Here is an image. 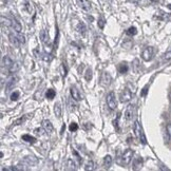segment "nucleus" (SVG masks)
<instances>
[{
	"label": "nucleus",
	"instance_id": "obj_11",
	"mask_svg": "<svg viewBox=\"0 0 171 171\" xmlns=\"http://www.w3.org/2000/svg\"><path fill=\"white\" fill-rule=\"evenodd\" d=\"M79 4L81 7V9L86 12H89L91 10V2L89 0H79Z\"/></svg>",
	"mask_w": 171,
	"mask_h": 171
},
{
	"label": "nucleus",
	"instance_id": "obj_13",
	"mask_svg": "<svg viewBox=\"0 0 171 171\" xmlns=\"http://www.w3.org/2000/svg\"><path fill=\"white\" fill-rule=\"evenodd\" d=\"M12 29H14V31L15 32H21V30H22L21 25L18 22V20L15 19V18L12 19Z\"/></svg>",
	"mask_w": 171,
	"mask_h": 171
},
{
	"label": "nucleus",
	"instance_id": "obj_37",
	"mask_svg": "<svg viewBox=\"0 0 171 171\" xmlns=\"http://www.w3.org/2000/svg\"><path fill=\"white\" fill-rule=\"evenodd\" d=\"M25 7H27L28 12H29V13H31V12H32V7H30V3L29 2L25 3Z\"/></svg>",
	"mask_w": 171,
	"mask_h": 171
},
{
	"label": "nucleus",
	"instance_id": "obj_24",
	"mask_svg": "<svg viewBox=\"0 0 171 171\" xmlns=\"http://www.w3.org/2000/svg\"><path fill=\"white\" fill-rule=\"evenodd\" d=\"M77 31L79 32L80 34H84L86 33V31H87V28H86V25H84V23L82 22H79L77 25Z\"/></svg>",
	"mask_w": 171,
	"mask_h": 171
},
{
	"label": "nucleus",
	"instance_id": "obj_18",
	"mask_svg": "<svg viewBox=\"0 0 171 171\" xmlns=\"http://www.w3.org/2000/svg\"><path fill=\"white\" fill-rule=\"evenodd\" d=\"M54 113H55L56 117L58 118L61 116V106H60L59 102H56V104L54 105Z\"/></svg>",
	"mask_w": 171,
	"mask_h": 171
},
{
	"label": "nucleus",
	"instance_id": "obj_17",
	"mask_svg": "<svg viewBox=\"0 0 171 171\" xmlns=\"http://www.w3.org/2000/svg\"><path fill=\"white\" fill-rule=\"evenodd\" d=\"M22 140H25V142L27 143H30V144H35L36 143V138L34 137V136H31L30 134H25V135H22Z\"/></svg>",
	"mask_w": 171,
	"mask_h": 171
},
{
	"label": "nucleus",
	"instance_id": "obj_29",
	"mask_svg": "<svg viewBox=\"0 0 171 171\" xmlns=\"http://www.w3.org/2000/svg\"><path fill=\"white\" fill-rule=\"evenodd\" d=\"M137 33V30H136L135 27H130L129 29L127 30V34L128 35H135Z\"/></svg>",
	"mask_w": 171,
	"mask_h": 171
},
{
	"label": "nucleus",
	"instance_id": "obj_4",
	"mask_svg": "<svg viewBox=\"0 0 171 171\" xmlns=\"http://www.w3.org/2000/svg\"><path fill=\"white\" fill-rule=\"evenodd\" d=\"M142 57L145 61H150L153 57V48L152 47H147L142 53Z\"/></svg>",
	"mask_w": 171,
	"mask_h": 171
},
{
	"label": "nucleus",
	"instance_id": "obj_33",
	"mask_svg": "<svg viewBox=\"0 0 171 171\" xmlns=\"http://www.w3.org/2000/svg\"><path fill=\"white\" fill-rule=\"evenodd\" d=\"M69 129H70V131H71V132H75V131H77V129H78V125L76 124V122H72V124L70 125Z\"/></svg>",
	"mask_w": 171,
	"mask_h": 171
},
{
	"label": "nucleus",
	"instance_id": "obj_22",
	"mask_svg": "<svg viewBox=\"0 0 171 171\" xmlns=\"http://www.w3.org/2000/svg\"><path fill=\"white\" fill-rule=\"evenodd\" d=\"M25 162L28 163L30 166H33L34 164L37 163V160L35 158V156H27V158H25Z\"/></svg>",
	"mask_w": 171,
	"mask_h": 171
},
{
	"label": "nucleus",
	"instance_id": "obj_21",
	"mask_svg": "<svg viewBox=\"0 0 171 171\" xmlns=\"http://www.w3.org/2000/svg\"><path fill=\"white\" fill-rule=\"evenodd\" d=\"M55 95H56V92L54 91L53 89H48V90H47V93H46V97H47L48 99L52 100L54 97H55Z\"/></svg>",
	"mask_w": 171,
	"mask_h": 171
},
{
	"label": "nucleus",
	"instance_id": "obj_25",
	"mask_svg": "<svg viewBox=\"0 0 171 171\" xmlns=\"http://www.w3.org/2000/svg\"><path fill=\"white\" fill-rule=\"evenodd\" d=\"M67 169L68 170H75V163L73 162V160H68V162H67Z\"/></svg>",
	"mask_w": 171,
	"mask_h": 171
},
{
	"label": "nucleus",
	"instance_id": "obj_28",
	"mask_svg": "<svg viewBox=\"0 0 171 171\" xmlns=\"http://www.w3.org/2000/svg\"><path fill=\"white\" fill-rule=\"evenodd\" d=\"M1 21H2L3 25H5L7 27H11V28H12V19H9V18H4V17H1Z\"/></svg>",
	"mask_w": 171,
	"mask_h": 171
},
{
	"label": "nucleus",
	"instance_id": "obj_31",
	"mask_svg": "<svg viewBox=\"0 0 171 171\" xmlns=\"http://www.w3.org/2000/svg\"><path fill=\"white\" fill-rule=\"evenodd\" d=\"M19 92L18 91H15V92H13V93L11 94V100L12 102H16V100L19 98Z\"/></svg>",
	"mask_w": 171,
	"mask_h": 171
},
{
	"label": "nucleus",
	"instance_id": "obj_27",
	"mask_svg": "<svg viewBox=\"0 0 171 171\" xmlns=\"http://www.w3.org/2000/svg\"><path fill=\"white\" fill-rule=\"evenodd\" d=\"M164 60L165 61H169V60H171V47L169 48V49L166 51V53H165Z\"/></svg>",
	"mask_w": 171,
	"mask_h": 171
},
{
	"label": "nucleus",
	"instance_id": "obj_6",
	"mask_svg": "<svg viewBox=\"0 0 171 171\" xmlns=\"http://www.w3.org/2000/svg\"><path fill=\"white\" fill-rule=\"evenodd\" d=\"M134 113H135V109H134V106L133 105H128L127 107L126 111H125V117H126L127 120H130L132 119V117L134 116Z\"/></svg>",
	"mask_w": 171,
	"mask_h": 171
},
{
	"label": "nucleus",
	"instance_id": "obj_35",
	"mask_svg": "<svg viewBox=\"0 0 171 171\" xmlns=\"http://www.w3.org/2000/svg\"><path fill=\"white\" fill-rule=\"evenodd\" d=\"M166 131H167V133H168L169 137H170V140H171V124H168V125H167Z\"/></svg>",
	"mask_w": 171,
	"mask_h": 171
},
{
	"label": "nucleus",
	"instance_id": "obj_7",
	"mask_svg": "<svg viewBox=\"0 0 171 171\" xmlns=\"http://www.w3.org/2000/svg\"><path fill=\"white\" fill-rule=\"evenodd\" d=\"M70 93H71L72 98H73L74 100H76V102H79V100L82 99L81 94H80L79 90H78L76 87H71V89H70Z\"/></svg>",
	"mask_w": 171,
	"mask_h": 171
},
{
	"label": "nucleus",
	"instance_id": "obj_32",
	"mask_svg": "<svg viewBox=\"0 0 171 171\" xmlns=\"http://www.w3.org/2000/svg\"><path fill=\"white\" fill-rule=\"evenodd\" d=\"M67 73H68L67 66H66V63H62L61 65V75L63 76V77H66V76H67Z\"/></svg>",
	"mask_w": 171,
	"mask_h": 171
},
{
	"label": "nucleus",
	"instance_id": "obj_30",
	"mask_svg": "<svg viewBox=\"0 0 171 171\" xmlns=\"http://www.w3.org/2000/svg\"><path fill=\"white\" fill-rule=\"evenodd\" d=\"M84 169H86L87 171L93 170V169H94V163L92 162V161H89V162L86 164V167H84Z\"/></svg>",
	"mask_w": 171,
	"mask_h": 171
},
{
	"label": "nucleus",
	"instance_id": "obj_15",
	"mask_svg": "<svg viewBox=\"0 0 171 171\" xmlns=\"http://www.w3.org/2000/svg\"><path fill=\"white\" fill-rule=\"evenodd\" d=\"M112 162H113V158H112L111 155H106L104 158V166L106 169L110 168V166H111Z\"/></svg>",
	"mask_w": 171,
	"mask_h": 171
},
{
	"label": "nucleus",
	"instance_id": "obj_40",
	"mask_svg": "<svg viewBox=\"0 0 171 171\" xmlns=\"http://www.w3.org/2000/svg\"><path fill=\"white\" fill-rule=\"evenodd\" d=\"M170 100H171V93H170Z\"/></svg>",
	"mask_w": 171,
	"mask_h": 171
},
{
	"label": "nucleus",
	"instance_id": "obj_36",
	"mask_svg": "<svg viewBox=\"0 0 171 171\" xmlns=\"http://www.w3.org/2000/svg\"><path fill=\"white\" fill-rule=\"evenodd\" d=\"M98 25H99V28L100 29H104V25H105V20H104V18H100L99 20H98Z\"/></svg>",
	"mask_w": 171,
	"mask_h": 171
},
{
	"label": "nucleus",
	"instance_id": "obj_26",
	"mask_svg": "<svg viewBox=\"0 0 171 171\" xmlns=\"http://www.w3.org/2000/svg\"><path fill=\"white\" fill-rule=\"evenodd\" d=\"M133 70H134V72H135V73H138V72H140V61H138V59H134V61H133Z\"/></svg>",
	"mask_w": 171,
	"mask_h": 171
},
{
	"label": "nucleus",
	"instance_id": "obj_39",
	"mask_svg": "<svg viewBox=\"0 0 171 171\" xmlns=\"http://www.w3.org/2000/svg\"><path fill=\"white\" fill-rule=\"evenodd\" d=\"M147 93V87H145L144 89H143V92H142V96H145Z\"/></svg>",
	"mask_w": 171,
	"mask_h": 171
},
{
	"label": "nucleus",
	"instance_id": "obj_16",
	"mask_svg": "<svg viewBox=\"0 0 171 171\" xmlns=\"http://www.w3.org/2000/svg\"><path fill=\"white\" fill-rule=\"evenodd\" d=\"M10 40H11V42L15 46V47H19V46L21 45V43L19 42V40H18V38H17V36H16L15 33L10 34Z\"/></svg>",
	"mask_w": 171,
	"mask_h": 171
},
{
	"label": "nucleus",
	"instance_id": "obj_1",
	"mask_svg": "<svg viewBox=\"0 0 171 171\" xmlns=\"http://www.w3.org/2000/svg\"><path fill=\"white\" fill-rule=\"evenodd\" d=\"M133 131H134V134H135L136 138H137V140H140V142H142V144H144V145L146 144V143H147L146 137H145L143 128H142V126H140V122H138V120H136V122H134Z\"/></svg>",
	"mask_w": 171,
	"mask_h": 171
},
{
	"label": "nucleus",
	"instance_id": "obj_10",
	"mask_svg": "<svg viewBox=\"0 0 171 171\" xmlns=\"http://www.w3.org/2000/svg\"><path fill=\"white\" fill-rule=\"evenodd\" d=\"M40 39L41 41L45 43V45H49L50 43V36H49V33H48L46 30H42L40 32Z\"/></svg>",
	"mask_w": 171,
	"mask_h": 171
},
{
	"label": "nucleus",
	"instance_id": "obj_14",
	"mask_svg": "<svg viewBox=\"0 0 171 171\" xmlns=\"http://www.w3.org/2000/svg\"><path fill=\"white\" fill-rule=\"evenodd\" d=\"M13 62L14 61L9 57V56H4V57L2 58V67H5L7 69H9Z\"/></svg>",
	"mask_w": 171,
	"mask_h": 171
},
{
	"label": "nucleus",
	"instance_id": "obj_34",
	"mask_svg": "<svg viewBox=\"0 0 171 171\" xmlns=\"http://www.w3.org/2000/svg\"><path fill=\"white\" fill-rule=\"evenodd\" d=\"M92 78V71L91 69H87V72H86V79L90 80Z\"/></svg>",
	"mask_w": 171,
	"mask_h": 171
},
{
	"label": "nucleus",
	"instance_id": "obj_9",
	"mask_svg": "<svg viewBox=\"0 0 171 171\" xmlns=\"http://www.w3.org/2000/svg\"><path fill=\"white\" fill-rule=\"evenodd\" d=\"M16 82H17V77H14V76L10 77L7 81V84H5V92H9L10 90L13 89L15 87Z\"/></svg>",
	"mask_w": 171,
	"mask_h": 171
},
{
	"label": "nucleus",
	"instance_id": "obj_5",
	"mask_svg": "<svg viewBox=\"0 0 171 171\" xmlns=\"http://www.w3.org/2000/svg\"><path fill=\"white\" fill-rule=\"evenodd\" d=\"M119 98H120V102H128L130 99L132 98V93L129 89H124L122 92H120V95H119Z\"/></svg>",
	"mask_w": 171,
	"mask_h": 171
},
{
	"label": "nucleus",
	"instance_id": "obj_38",
	"mask_svg": "<svg viewBox=\"0 0 171 171\" xmlns=\"http://www.w3.org/2000/svg\"><path fill=\"white\" fill-rule=\"evenodd\" d=\"M42 129H35V133L36 134H39V135H42Z\"/></svg>",
	"mask_w": 171,
	"mask_h": 171
},
{
	"label": "nucleus",
	"instance_id": "obj_8",
	"mask_svg": "<svg viewBox=\"0 0 171 171\" xmlns=\"http://www.w3.org/2000/svg\"><path fill=\"white\" fill-rule=\"evenodd\" d=\"M111 75H110L109 73H107V72H105V73H102V78H100V84H102V86H104V87H107V86H109L110 84H111Z\"/></svg>",
	"mask_w": 171,
	"mask_h": 171
},
{
	"label": "nucleus",
	"instance_id": "obj_3",
	"mask_svg": "<svg viewBox=\"0 0 171 171\" xmlns=\"http://www.w3.org/2000/svg\"><path fill=\"white\" fill-rule=\"evenodd\" d=\"M106 100H107V105H108V107H109L110 109L111 110L116 109V100H115V94H114V92L108 93Z\"/></svg>",
	"mask_w": 171,
	"mask_h": 171
},
{
	"label": "nucleus",
	"instance_id": "obj_20",
	"mask_svg": "<svg viewBox=\"0 0 171 171\" xmlns=\"http://www.w3.org/2000/svg\"><path fill=\"white\" fill-rule=\"evenodd\" d=\"M118 71H119L120 74H126L129 71V67L127 63H120L119 67H118Z\"/></svg>",
	"mask_w": 171,
	"mask_h": 171
},
{
	"label": "nucleus",
	"instance_id": "obj_12",
	"mask_svg": "<svg viewBox=\"0 0 171 171\" xmlns=\"http://www.w3.org/2000/svg\"><path fill=\"white\" fill-rule=\"evenodd\" d=\"M42 127H43L45 131L48 132V133H51V132L53 131V126H52L50 120H47V119L43 120V122H42Z\"/></svg>",
	"mask_w": 171,
	"mask_h": 171
},
{
	"label": "nucleus",
	"instance_id": "obj_19",
	"mask_svg": "<svg viewBox=\"0 0 171 171\" xmlns=\"http://www.w3.org/2000/svg\"><path fill=\"white\" fill-rule=\"evenodd\" d=\"M18 70H19V63H18V62H13L11 65V67L7 69V71H9L10 73L13 74V73H16Z\"/></svg>",
	"mask_w": 171,
	"mask_h": 171
},
{
	"label": "nucleus",
	"instance_id": "obj_2",
	"mask_svg": "<svg viewBox=\"0 0 171 171\" xmlns=\"http://www.w3.org/2000/svg\"><path fill=\"white\" fill-rule=\"evenodd\" d=\"M133 150H131V149H128V150H126V151L124 152V154L122 155V158H120V160H118V164L120 165H129L130 162H131L132 158H133Z\"/></svg>",
	"mask_w": 171,
	"mask_h": 171
},
{
	"label": "nucleus",
	"instance_id": "obj_23",
	"mask_svg": "<svg viewBox=\"0 0 171 171\" xmlns=\"http://www.w3.org/2000/svg\"><path fill=\"white\" fill-rule=\"evenodd\" d=\"M142 164H143V158H137L135 161H134V163H133V168L134 169H138V168H140L142 167Z\"/></svg>",
	"mask_w": 171,
	"mask_h": 171
}]
</instances>
